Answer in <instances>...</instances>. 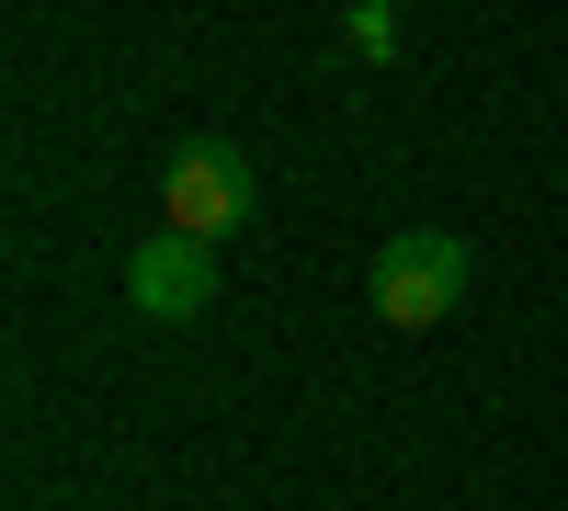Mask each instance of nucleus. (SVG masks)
<instances>
[{
    "instance_id": "nucleus-2",
    "label": "nucleus",
    "mask_w": 568,
    "mask_h": 511,
    "mask_svg": "<svg viewBox=\"0 0 568 511\" xmlns=\"http://www.w3.org/2000/svg\"><path fill=\"white\" fill-rule=\"evenodd\" d=\"M364 296H375L387 330H433V318H455V296H466V239H455V227H398V239L364 262Z\"/></svg>"
},
{
    "instance_id": "nucleus-3",
    "label": "nucleus",
    "mask_w": 568,
    "mask_h": 511,
    "mask_svg": "<svg viewBox=\"0 0 568 511\" xmlns=\"http://www.w3.org/2000/svg\"><path fill=\"white\" fill-rule=\"evenodd\" d=\"M125 296L149 307V318H205V307H216V239H182V227L136 239V262H125Z\"/></svg>"
},
{
    "instance_id": "nucleus-4",
    "label": "nucleus",
    "mask_w": 568,
    "mask_h": 511,
    "mask_svg": "<svg viewBox=\"0 0 568 511\" xmlns=\"http://www.w3.org/2000/svg\"><path fill=\"white\" fill-rule=\"evenodd\" d=\"M353 45H364V58H387V45H398V12H387V0H364V12H353Z\"/></svg>"
},
{
    "instance_id": "nucleus-1",
    "label": "nucleus",
    "mask_w": 568,
    "mask_h": 511,
    "mask_svg": "<svg viewBox=\"0 0 568 511\" xmlns=\"http://www.w3.org/2000/svg\"><path fill=\"white\" fill-rule=\"evenodd\" d=\"M262 216V171L227 149V136H182V149L160 160V227H182V239H227V227Z\"/></svg>"
}]
</instances>
